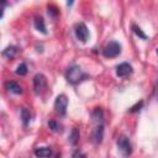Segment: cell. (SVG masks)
<instances>
[{
  "instance_id": "cell-1",
  "label": "cell",
  "mask_w": 158,
  "mask_h": 158,
  "mask_svg": "<svg viewBox=\"0 0 158 158\" xmlns=\"http://www.w3.org/2000/svg\"><path fill=\"white\" fill-rule=\"evenodd\" d=\"M86 78H88V74H85L83 72V69L77 64L68 67V69L65 70V79L72 85H77L79 83H81L83 80H85Z\"/></svg>"
},
{
  "instance_id": "cell-23",
  "label": "cell",
  "mask_w": 158,
  "mask_h": 158,
  "mask_svg": "<svg viewBox=\"0 0 158 158\" xmlns=\"http://www.w3.org/2000/svg\"><path fill=\"white\" fill-rule=\"evenodd\" d=\"M73 1H74V0H67V5H68V6H72V5H73Z\"/></svg>"
},
{
  "instance_id": "cell-17",
  "label": "cell",
  "mask_w": 158,
  "mask_h": 158,
  "mask_svg": "<svg viewBox=\"0 0 158 158\" xmlns=\"http://www.w3.org/2000/svg\"><path fill=\"white\" fill-rule=\"evenodd\" d=\"M48 127L54 132H60V125L54 120H49L48 121Z\"/></svg>"
},
{
  "instance_id": "cell-11",
  "label": "cell",
  "mask_w": 158,
  "mask_h": 158,
  "mask_svg": "<svg viewBox=\"0 0 158 158\" xmlns=\"http://www.w3.org/2000/svg\"><path fill=\"white\" fill-rule=\"evenodd\" d=\"M91 116H93V120L96 123H102V121H104V112H102V110L100 107H95L93 114H91Z\"/></svg>"
},
{
  "instance_id": "cell-4",
  "label": "cell",
  "mask_w": 158,
  "mask_h": 158,
  "mask_svg": "<svg viewBox=\"0 0 158 158\" xmlns=\"http://www.w3.org/2000/svg\"><path fill=\"white\" fill-rule=\"evenodd\" d=\"M47 88V79L43 74L41 73H37L35 77H33V89H35V93L37 95L42 94L44 91V89Z\"/></svg>"
},
{
  "instance_id": "cell-9",
  "label": "cell",
  "mask_w": 158,
  "mask_h": 158,
  "mask_svg": "<svg viewBox=\"0 0 158 158\" xmlns=\"http://www.w3.org/2000/svg\"><path fill=\"white\" fill-rule=\"evenodd\" d=\"M5 88L7 89V91H11V93H14V94H21V93H22L21 85H20L17 81H14V80L6 81V83H5Z\"/></svg>"
},
{
  "instance_id": "cell-6",
  "label": "cell",
  "mask_w": 158,
  "mask_h": 158,
  "mask_svg": "<svg viewBox=\"0 0 158 158\" xmlns=\"http://www.w3.org/2000/svg\"><path fill=\"white\" fill-rule=\"evenodd\" d=\"M67 106H68V99L64 94H60L56 98L54 101V110L59 115H65L67 112Z\"/></svg>"
},
{
  "instance_id": "cell-8",
  "label": "cell",
  "mask_w": 158,
  "mask_h": 158,
  "mask_svg": "<svg viewBox=\"0 0 158 158\" xmlns=\"http://www.w3.org/2000/svg\"><path fill=\"white\" fill-rule=\"evenodd\" d=\"M131 73H132V67H131V64H128L126 62L121 63L116 67V75L120 77V78H125Z\"/></svg>"
},
{
  "instance_id": "cell-24",
  "label": "cell",
  "mask_w": 158,
  "mask_h": 158,
  "mask_svg": "<svg viewBox=\"0 0 158 158\" xmlns=\"http://www.w3.org/2000/svg\"><path fill=\"white\" fill-rule=\"evenodd\" d=\"M157 53H158V49H157Z\"/></svg>"
},
{
  "instance_id": "cell-15",
  "label": "cell",
  "mask_w": 158,
  "mask_h": 158,
  "mask_svg": "<svg viewBox=\"0 0 158 158\" xmlns=\"http://www.w3.org/2000/svg\"><path fill=\"white\" fill-rule=\"evenodd\" d=\"M21 118H22V123L25 126H27L28 122H30V120H31V112H30V110H27L26 107H22L21 109Z\"/></svg>"
},
{
  "instance_id": "cell-19",
  "label": "cell",
  "mask_w": 158,
  "mask_h": 158,
  "mask_svg": "<svg viewBox=\"0 0 158 158\" xmlns=\"http://www.w3.org/2000/svg\"><path fill=\"white\" fill-rule=\"evenodd\" d=\"M142 106H143V101H139L138 104H136L135 106H132L130 109V112H137V111H139L142 109Z\"/></svg>"
},
{
  "instance_id": "cell-14",
  "label": "cell",
  "mask_w": 158,
  "mask_h": 158,
  "mask_svg": "<svg viewBox=\"0 0 158 158\" xmlns=\"http://www.w3.org/2000/svg\"><path fill=\"white\" fill-rule=\"evenodd\" d=\"M35 154L37 157H49L52 154V149L49 147H40L35 149Z\"/></svg>"
},
{
  "instance_id": "cell-3",
  "label": "cell",
  "mask_w": 158,
  "mask_h": 158,
  "mask_svg": "<svg viewBox=\"0 0 158 158\" xmlns=\"http://www.w3.org/2000/svg\"><path fill=\"white\" fill-rule=\"evenodd\" d=\"M117 148H118V151L123 154V156H130L131 153H132V144H131V142H130V139H128V137L127 136H125V135H122V136H120L118 138H117Z\"/></svg>"
},
{
  "instance_id": "cell-18",
  "label": "cell",
  "mask_w": 158,
  "mask_h": 158,
  "mask_svg": "<svg viewBox=\"0 0 158 158\" xmlns=\"http://www.w3.org/2000/svg\"><path fill=\"white\" fill-rule=\"evenodd\" d=\"M16 74L17 75H25V74H27V65L25 63L19 64L17 68H16Z\"/></svg>"
},
{
  "instance_id": "cell-2",
  "label": "cell",
  "mask_w": 158,
  "mask_h": 158,
  "mask_svg": "<svg viewBox=\"0 0 158 158\" xmlns=\"http://www.w3.org/2000/svg\"><path fill=\"white\" fill-rule=\"evenodd\" d=\"M102 56L106 58H115L121 53V44L116 41H110L102 49Z\"/></svg>"
},
{
  "instance_id": "cell-21",
  "label": "cell",
  "mask_w": 158,
  "mask_h": 158,
  "mask_svg": "<svg viewBox=\"0 0 158 158\" xmlns=\"http://www.w3.org/2000/svg\"><path fill=\"white\" fill-rule=\"evenodd\" d=\"M77 156H81V157H85V154H83V153H80V152H75V153H73V157H77Z\"/></svg>"
},
{
  "instance_id": "cell-20",
  "label": "cell",
  "mask_w": 158,
  "mask_h": 158,
  "mask_svg": "<svg viewBox=\"0 0 158 158\" xmlns=\"http://www.w3.org/2000/svg\"><path fill=\"white\" fill-rule=\"evenodd\" d=\"M48 14H51L52 16H57V15H58V11H56V7L48 6Z\"/></svg>"
},
{
  "instance_id": "cell-13",
  "label": "cell",
  "mask_w": 158,
  "mask_h": 158,
  "mask_svg": "<svg viewBox=\"0 0 158 158\" xmlns=\"http://www.w3.org/2000/svg\"><path fill=\"white\" fill-rule=\"evenodd\" d=\"M17 52H19L17 47H15V46H9V47H6V48L4 49L2 56H5V57L9 58V59H12V58L16 56Z\"/></svg>"
},
{
  "instance_id": "cell-12",
  "label": "cell",
  "mask_w": 158,
  "mask_h": 158,
  "mask_svg": "<svg viewBox=\"0 0 158 158\" xmlns=\"http://www.w3.org/2000/svg\"><path fill=\"white\" fill-rule=\"evenodd\" d=\"M79 130L77 128V127H73L72 128V131H70V135H69V138H68V141H69V143L72 144V146H75L77 143H78V141H79Z\"/></svg>"
},
{
  "instance_id": "cell-7",
  "label": "cell",
  "mask_w": 158,
  "mask_h": 158,
  "mask_svg": "<svg viewBox=\"0 0 158 158\" xmlns=\"http://www.w3.org/2000/svg\"><path fill=\"white\" fill-rule=\"evenodd\" d=\"M102 137H104V125H102V123H98L96 127H95L94 131H93L91 139H93V142H94L95 144H99V143H101Z\"/></svg>"
},
{
  "instance_id": "cell-10",
  "label": "cell",
  "mask_w": 158,
  "mask_h": 158,
  "mask_svg": "<svg viewBox=\"0 0 158 158\" xmlns=\"http://www.w3.org/2000/svg\"><path fill=\"white\" fill-rule=\"evenodd\" d=\"M33 23H35V27H36V30H37V31H40V32H41V33H43V35H46V33H47L46 25H44V20H43L41 16H37V17L35 19Z\"/></svg>"
},
{
  "instance_id": "cell-22",
  "label": "cell",
  "mask_w": 158,
  "mask_h": 158,
  "mask_svg": "<svg viewBox=\"0 0 158 158\" xmlns=\"http://www.w3.org/2000/svg\"><path fill=\"white\" fill-rule=\"evenodd\" d=\"M156 96H157V99H158V79H157V81H156Z\"/></svg>"
},
{
  "instance_id": "cell-16",
  "label": "cell",
  "mask_w": 158,
  "mask_h": 158,
  "mask_svg": "<svg viewBox=\"0 0 158 158\" xmlns=\"http://www.w3.org/2000/svg\"><path fill=\"white\" fill-rule=\"evenodd\" d=\"M132 31L135 32V35L136 36H138L139 38H142V40H148V37H147V35L137 26V25H132Z\"/></svg>"
},
{
  "instance_id": "cell-5",
  "label": "cell",
  "mask_w": 158,
  "mask_h": 158,
  "mask_svg": "<svg viewBox=\"0 0 158 158\" xmlns=\"http://www.w3.org/2000/svg\"><path fill=\"white\" fill-rule=\"evenodd\" d=\"M74 33H75V37L78 38V41H80L83 43H85L89 38V30H88L86 25L83 22H79L74 26Z\"/></svg>"
}]
</instances>
